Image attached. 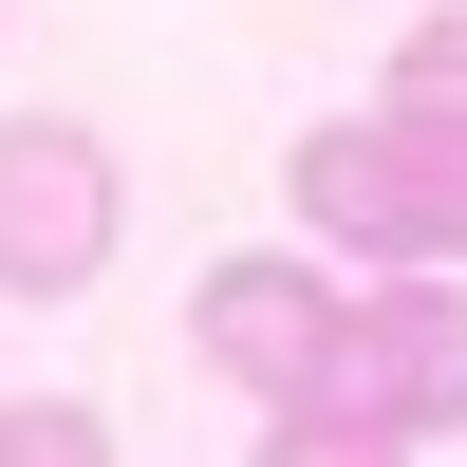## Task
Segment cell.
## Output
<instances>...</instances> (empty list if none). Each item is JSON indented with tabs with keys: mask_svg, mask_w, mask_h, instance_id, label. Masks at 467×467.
<instances>
[{
	"mask_svg": "<svg viewBox=\"0 0 467 467\" xmlns=\"http://www.w3.org/2000/svg\"><path fill=\"white\" fill-rule=\"evenodd\" d=\"M281 206L356 262H449L467 281V94H374V112H318L281 150Z\"/></svg>",
	"mask_w": 467,
	"mask_h": 467,
	"instance_id": "6da1fadb",
	"label": "cell"
},
{
	"mask_svg": "<svg viewBox=\"0 0 467 467\" xmlns=\"http://www.w3.org/2000/svg\"><path fill=\"white\" fill-rule=\"evenodd\" d=\"M112 131L75 112H0V299H94L112 281Z\"/></svg>",
	"mask_w": 467,
	"mask_h": 467,
	"instance_id": "7a4b0ae2",
	"label": "cell"
},
{
	"mask_svg": "<svg viewBox=\"0 0 467 467\" xmlns=\"http://www.w3.org/2000/svg\"><path fill=\"white\" fill-rule=\"evenodd\" d=\"M337 318H356V299H337L318 262H281V244L187 281V356H206L224 393H262V411H281V393H337Z\"/></svg>",
	"mask_w": 467,
	"mask_h": 467,
	"instance_id": "3957f363",
	"label": "cell"
},
{
	"mask_svg": "<svg viewBox=\"0 0 467 467\" xmlns=\"http://www.w3.org/2000/svg\"><path fill=\"white\" fill-rule=\"evenodd\" d=\"M337 393L374 431H467V281L449 262H393V281L337 318Z\"/></svg>",
	"mask_w": 467,
	"mask_h": 467,
	"instance_id": "277c9868",
	"label": "cell"
},
{
	"mask_svg": "<svg viewBox=\"0 0 467 467\" xmlns=\"http://www.w3.org/2000/svg\"><path fill=\"white\" fill-rule=\"evenodd\" d=\"M262 467H411V431H374L356 393H281L262 411Z\"/></svg>",
	"mask_w": 467,
	"mask_h": 467,
	"instance_id": "5b68a950",
	"label": "cell"
},
{
	"mask_svg": "<svg viewBox=\"0 0 467 467\" xmlns=\"http://www.w3.org/2000/svg\"><path fill=\"white\" fill-rule=\"evenodd\" d=\"M0 467H112V411L94 393H0Z\"/></svg>",
	"mask_w": 467,
	"mask_h": 467,
	"instance_id": "8992f818",
	"label": "cell"
},
{
	"mask_svg": "<svg viewBox=\"0 0 467 467\" xmlns=\"http://www.w3.org/2000/svg\"><path fill=\"white\" fill-rule=\"evenodd\" d=\"M393 94H467V0H431V19L393 37Z\"/></svg>",
	"mask_w": 467,
	"mask_h": 467,
	"instance_id": "52a82bcc",
	"label": "cell"
}]
</instances>
